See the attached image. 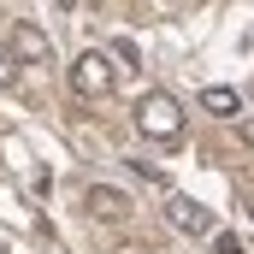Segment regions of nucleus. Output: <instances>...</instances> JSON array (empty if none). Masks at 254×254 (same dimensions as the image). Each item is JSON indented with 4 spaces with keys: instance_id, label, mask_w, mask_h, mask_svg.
<instances>
[{
    "instance_id": "4",
    "label": "nucleus",
    "mask_w": 254,
    "mask_h": 254,
    "mask_svg": "<svg viewBox=\"0 0 254 254\" xmlns=\"http://www.w3.org/2000/svg\"><path fill=\"white\" fill-rule=\"evenodd\" d=\"M6 48H12V60H18V65H48V54H54L48 36H42L36 24H12V42H6Z\"/></svg>"
},
{
    "instance_id": "10",
    "label": "nucleus",
    "mask_w": 254,
    "mask_h": 254,
    "mask_svg": "<svg viewBox=\"0 0 254 254\" xmlns=\"http://www.w3.org/2000/svg\"><path fill=\"white\" fill-rule=\"evenodd\" d=\"M243 142H249V148H254V125H249V130H243Z\"/></svg>"
},
{
    "instance_id": "1",
    "label": "nucleus",
    "mask_w": 254,
    "mask_h": 254,
    "mask_svg": "<svg viewBox=\"0 0 254 254\" xmlns=\"http://www.w3.org/2000/svg\"><path fill=\"white\" fill-rule=\"evenodd\" d=\"M136 130H142L148 142H178V136H184V107H178L166 89H154V95L136 101Z\"/></svg>"
},
{
    "instance_id": "7",
    "label": "nucleus",
    "mask_w": 254,
    "mask_h": 254,
    "mask_svg": "<svg viewBox=\"0 0 254 254\" xmlns=\"http://www.w3.org/2000/svg\"><path fill=\"white\" fill-rule=\"evenodd\" d=\"M113 60H119V71H142V65H136V42H125V36L113 42Z\"/></svg>"
},
{
    "instance_id": "9",
    "label": "nucleus",
    "mask_w": 254,
    "mask_h": 254,
    "mask_svg": "<svg viewBox=\"0 0 254 254\" xmlns=\"http://www.w3.org/2000/svg\"><path fill=\"white\" fill-rule=\"evenodd\" d=\"M213 254H243V243H237L231 231H213Z\"/></svg>"
},
{
    "instance_id": "2",
    "label": "nucleus",
    "mask_w": 254,
    "mask_h": 254,
    "mask_svg": "<svg viewBox=\"0 0 254 254\" xmlns=\"http://www.w3.org/2000/svg\"><path fill=\"white\" fill-rule=\"evenodd\" d=\"M113 83H119V65H113V54H77L71 60V89L77 95H89V101H101V95H113Z\"/></svg>"
},
{
    "instance_id": "6",
    "label": "nucleus",
    "mask_w": 254,
    "mask_h": 254,
    "mask_svg": "<svg viewBox=\"0 0 254 254\" xmlns=\"http://www.w3.org/2000/svg\"><path fill=\"white\" fill-rule=\"evenodd\" d=\"M201 107L213 113V119H237V89H225V83H213V89H201Z\"/></svg>"
},
{
    "instance_id": "8",
    "label": "nucleus",
    "mask_w": 254,
    "mask_h": 254,
    "mask_svg": "<svg viewBox=\"0 0 254 254\" xmlns=\"http://www.w3.org/2000/svg\"><path fill=\"white\" fill-rule=\"evenodd\" d=\"M18 83V60H12V48H0V89H12Z\"/></svg>"
},
{
    "instance_id": "11",
    "label": "nucleus",
    "mask_w": 254,
    "mask_h": 254,
    "mask_svg": "<svg viewBox=\"0 0 254 254\" xmlns=\"http://www.w3.org/2000/svg\"><path fill=\"white\" fill-rule=\"evenodd\" d=\"M249 219H254V190H249Z\"/></svg>"
},
{
    "instance_id": "3",
    "label": "nucleus",
    "mask_w": 254,
    "mask_h": 254,
    "mask_svg": "<svg viewBox=\"0 0 254 254\" xmlns=\"http://www.w3.org/2000/svg\"><path fill=\"white\" fill-rule=\"evenodd\" d=\"M166 219L184 237H213V207H201L195 195H166Z\"/></svg>"
},
{
    "instance_id": "5",
    "label": "nucleus",
    "mask_w": 254,
    "mask_h": 254,
    "mask_svg": "<svg viewBox=\"0 0 254 254\" xmlns=\"http://www.w3.org/2000/svg\"><path fill=\"white\" fill-rule=\"evenodd\" d=\"M89 213H95L101 225H119V219H130V195H125V190H107V184H95V190H89Z\"/></svg>"
}]
</instances>
